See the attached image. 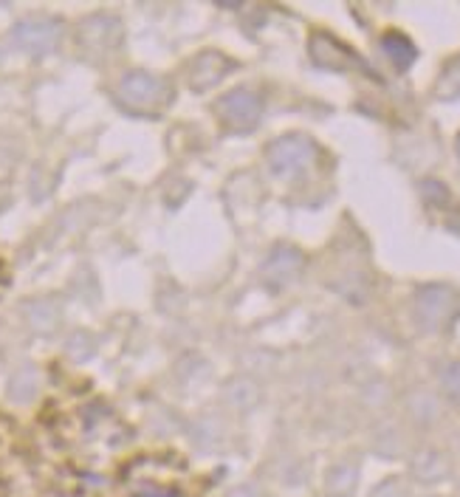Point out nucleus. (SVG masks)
Returning a JSON list of instances; mask_svg holds the SVG:
<instances>
[{"label":"nucleus","mask_w":460,"mask_h":497,"mask_svg":"<svg viewBox=\"0 0 460 497\" xmlns=\"http://www.w3.org/2000/svg\"><path fill=\"white\" fill-rule=\"evenodd\" d=\"M385 45H387V51H390V57L398 63V65H406L413 57H416V51H413V45L406 43L404 37H398V35H387L385 37Z\"/></svg>","instance_id":"f257e3e1"},{"label":"nucleus","mask_w":460,"mask_h":497,"mask_svg":"<svg viewBox=\"0 0 460 497\" xmlns=\"http://www.w3.org/2000/svg\"><path fill=\"white\" fill-rule=\"evenodd\" d=\"M457 153H460V142H457Z\"/></svg>","instance_id":"f03ea898"}]
</instances>
